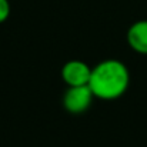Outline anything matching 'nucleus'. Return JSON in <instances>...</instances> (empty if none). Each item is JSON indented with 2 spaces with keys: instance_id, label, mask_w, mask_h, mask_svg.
I'll use <instances>...</instances> for the list:
<instances>
[{
  "instance_id": "nucleus-1",
  "label": "nucleus",
  "mask_w": 147,
  "mask_h": 147,
  "mask_svg": "<svg viewBox=\"0 0 147 147\" xmlns=\"http://www.w3.org/2000/svg\"><path fill=\"white\" fill-rule=\"evenodd\" d=\"M130 83L127 66L116 59L100 61L92 69L89 87L93 96L101 100H116L126 93Z\"/></svg>"
},
{
  "instance_id": "nucleus-2",
  "label": "nucleus",
  "mask_w": 147,
  "mask_h": 147,
  "mask_svg": "<svg viewBox=\"0 0 147 147\" xmlns=\"http://www.w3.org/2000/svg\"><path fill=\"white\" fill-rule=\"evenodd\" d=\"M93 92L90 90L89 84L86 86H73L69 87L63 96V106L66 109V111L71 113V114H80L84 113L92 101H93Z\"/></svg>"
},
{
  "instance_id": "nucleus-3",
  "label": "nucleus",
  "mask_w": 147,
  "mask_h": 147,
  "mask_svg": "<svg viewBox=\"0 0 147 147\" xmlns=\"http://www.w3.org/2000/svg\"><path fill=\"white\" fill-rule=\"evenodd\" d=\"M90 74V66L82 60H70L61 67V79L69 87L89 84Z\"/></svg>"
},
{
  "instance_id": "nucleus-4",
  "label": "nucleus",
  "mask_w": 147,
  "mask_h": 147,
  "mask_svg": "<svg viewBox=\"0 0 147 147\" xmlns=\"http://www.w3.org/2000/svg\"><path fill=\"white\" fill-rule=\"evenodd\" d=\"M127 43L134 51L147 54V20H139L129 27Z\"/></svg>"
},
{
  "instance_id": "nucleus-5",
  "label": "nucleus",
  "mask_w": 147,
  "mask_h": 147,
  "mask_svg": "<svg viewBox=\"0 0 147 147\" xmlns=\"http://www.w3.org/2000/svg\"><path fill=\"white\" fill-rule=\"evenodd\" d=\"M10 16V3L9 0H0V23L6 22Z\"/></svg>"
}]
</instances>
